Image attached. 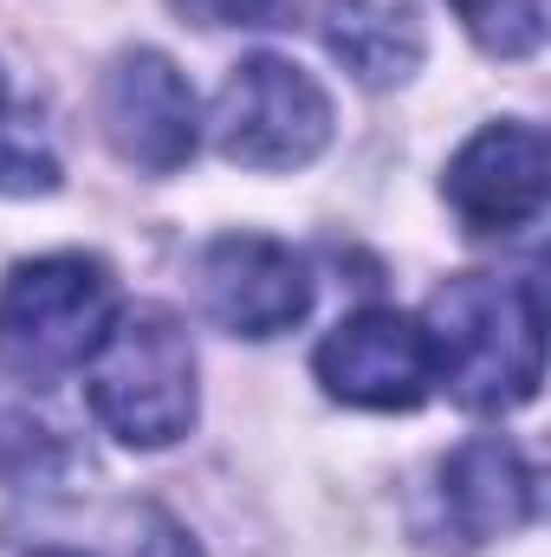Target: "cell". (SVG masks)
I'll use <instances>...</instances> for the list:
<instances>
[{"label": "cell", "instance_id": "cell-1", "mask_svg": "<svg viewBox=\"0 0 551 557\" xmlns=\"http://www.w3.org/2000/svg\"><path fill=\"white\" fill-rule=\"evenodd\" d=\"M421 337H428V357H434V383H448L461 409L506 416V409L539 396L546 311H539L532 278H493V273L448 278L421 311Z\"/></svg>", "mask_w": 551, "mask_h": 557}, {"label": "cell", "instance_id": "cell-2", "mask_svg": "<svg viewBox=\"0 0 551 557\" xmlns=\"http://www.w3.org/2000/svg\"><path fill=\"white\" fill-rule=\"evenodd\" d=\"M91 416L124 447H169L195 428V344L175 311L137 305L118 311L105 344L91 350Z\"/></svg>", "mask_w": 551, "mask_h": 557}, {"label": "cell", "instance_id": "cell-3", "mask_svg": "<svg viewBox=\"0 0 551 557\" xmlns=\"http://www.w3.org/2000/svg\"><path fill=\"white\" fill-rule=\"evenodd\" d=\"M118 318V278L105 260L46 253L0 285V363L26 383H59L91 363Z\"/></svg>", "mask_w": 551, "mask_h": 557}, {"label": "cell", "instance_id": "cell-4", "mask_svg": "<svg viewBox=\"0 0 551 557\" xmlns=\"http://www.w3.org/2000/svg\"><path fill=\"white\" fill-rule=\"evenodd\" d=\"M215 149L241 169H305L331 143V98L279 52H254L215 98Z\"/></svg>", "mask_w": 551, "mask_h": 557}, {"label": "cell", "instance_id": "cell-5", "mask_svg": "<svg viewBox=\"0 0 551 557\" xmlns=\"http://www.w3.org/2000/svg\"><path fill=\"white\" fill-rule=\"evenodd\" d=\"M98 117H105L111 149L149 175H175L201 143V104H195L188 78L175 72V59H162L149 46L111 59L105 85H98Z\"/></svg>", "mask_w": 551, "mask_h": 557}, {"label": "cell", "instance_id": "cell-6", "mask_svg": "<svg viewBox=\"0 0 551 557\" xmlns=\"http://www.w3.org/2000/svg\"><path fill=\"white\" fill-rule=\"evenodd\" d=\"M318 383L351 409H415L434 389V357L409 311L364 305L318 344Z\"/></svg>", "mask_w": 551, "mask_h": 557}, {"label": "cell", "instance_id": "cell-7", "mask_svg": "<svg viewBox=\"0 0 551 557\" xmlns=\"http://www.w3.org/2000/svg\"><path fill=\"white\" fill-rule=\"evenodd\" d=\"M201 305L234 337H279L311 311V278L305 260L267 234H221L201 253Z\"/></svg>", "mask_w": 551, "mask_h": 557}, {"label": "cell", "instance_id": "cell-8", "mask_svg": "<svg viewBox=\"0 0 551 557\" xmlns=\"http://www.w3.org/2000/svg\"><path fill=\"white\" fill-rule=\"evenodd\" d=\"M448 201L474 234H519L546 208V137L532 124H487L448 162Z\"/></svg>", "mask_w": 551, "mask_h": 557}, {"label": "cell", "instance_id": "cell-9", "mask_svg": "<svg viewBox=\"0 0 551 557\" xmlns=\"http://www.w3.org/2000/svg\"><path fill=\"white\" fill-rule=\"evenodd\" d=\"M441 499H448V519L461 525V539H513L539 512V473L526 467V454L513 441L480 434V441L454 447V460L441 473Z\"/></svg>", "mask_w": 551, "mask_h": 557}, {"label": "cell", "instance_id": "cell-10", "mask_svg": "<svg viewBox=\"0 0 551 557\" xmlns=\"http://www.w3.org/2000/svg\"><path fill=\"white\" fill-rule=\"evenodd\" d=\"M318 39L357 85L390 91L421 65V20L409 0H325L318 7Z\"/></svg>", "mask_w": 551, "mask_h": 557}, {"label": "cell", "instance_id": "cell-11", "mask_svg": "<svg viewBox=\"0 0 551 557\" xmlns=\"http://www.w3.org/2000/svg\"><path fill=\"white\" fill-rule=\"evenodd\" d=\"M454 13L493 59H526L546 46V0H454Z\"/></svg>", "mask_w": 551, "mask_h": 557}, {"label": "cell", "instance_id": "cell-12", "mask_svg": "<svg viewBox=\"0 0 551 557\" xmlns=\"http://www.w3.org/2000/svg\"><path fill=\"white\" fill-rule=\"evenodd\" d=\"M59 156L33 117H0V195H52Z\"/></svg>", "mask_w": 551, "mask_h": 557}, {"label": "cell", "instance_id": "cell-13", "mask_svg": "<svg viewBox=\"0 0 551 557\" xmlns=\"http://www.w3.org/2000/svg\"><path fill=\"white\" fill-rule=\"evenodd\" d=\"M169 7L201 26H267L279 13V0H169Z\"/></svg>", "mask_w": 551, "mask_h": 557}, {"label": "cell", "instance_id": "cell-14", "mask_svg": "<svg viewBox=\"0 0 551 557\" xmlns=\"http://www.w3.org/2000/svg\"><path fill=\"white\" fill-rule=\"evenodd\" d=\"M33 557H85V552H59V545H52V552H33Z\"/></svg>", "mask_w": 551, "mask_h": 557}, {"label": "cell", "instance_id": "cell-15", "mask_svg": "<svg viewBox=\"0 0 551 557\" xmlns=\"http://www.w3.org/2000/svg\"><path fill=\"white\" fill-rule=\"evenodd\" d=\"M0 98H7V85H0Z\"/></svg>", "mask_w": 551, "mask_h": 557}]
</instances>
